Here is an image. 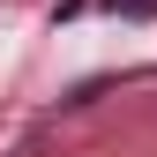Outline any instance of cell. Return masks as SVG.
Listing matches in <instances>:
<instances>
[{"label": "cell", "mask_w": 157, "mask_h": 157, "mask_svg": "<svg viewBox=\"0 0 157 157\" xmlns=\"http://www.w3.org/2000/svg\"><path fill=\"white\" fill-rule=\"evenodd\" d=\"M105 8H120V15H150L157 0H105Z\"/></svg>", "instance_id": "cell-1"}]
</instances>
